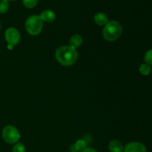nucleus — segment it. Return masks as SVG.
Returning a JSON list of instances; mask_svg holds the SVG:
<instances>
[{"mask_svg":"<svg viewBox=\"0 0 152 152\" xmlns=\"http://www.w3.org/2000/svg\"><path fill=\"white\" fill-rule=\"evenodd\" d=\"M108 149L110 152H123L124 146L120 141L114 140L110 142L108 145Z\"/></svg>","mask_w":152,"mask_h":152,"instance_id":"6e6552de","label":"nucleus"},{"mask_svg":"<svg viewBox=\"0 0 152 152\" xmlns=\"http://www.w3.org/2000/svg\"><path fill=\"white\" fill-rule=\"evenodd\" d=\"M139 71L142 76H148L151 72V67L148 64L142 63L139 67Z\"/></svg>","mask_w":152,"mask_h":152,"instance_id":"9b49d317","label":"nucleus"},{"mask_svg":"<svg viewBox=\"0 0 152 152\" xmlns=\"http://www.w3.org/2000/svg\"><path fill=\"white\" fill-rule=\"evenodd\" d=\"M25 27L30 35L37 36L42 31L43 22L39 15H32L26 19Z\"/></svg>","mask_w":152,"mask_h":152,"instance_id":"7ed1b4c3","label":"nucleus"},{"mask_svg":"<svg viewBox=\"0 0 152 152\" xmlns=\"http://www.w3.org/2000/svg\"><path fill=\"white\" fill-rule=\"evenodd\" d=\"M144 61H145V63L152 66V48L145 52V56H144Z\"/></svg>","mask_w":152,"mask_h":152,"instance_id":"2eb2a0df","label":"nucleus"},{"mask_svg":"<svg viewBox=\"0 0 152 152\" xmlns=\"http://www.w3.org/2000/svg\"><path fill=\"white\" fill-rule=\"evenodd\" d=\"M70 151L71 152H78L77 151V148H76L75 145H74V144H73V145H71V146H70Z\"/></svg>","mask_w":152,"mask_h":152,"instance_id":"a211bd4d","label":"nucleus"},{"mask_svg":"<svg viewBox=\"0 0 152 152\" xmlns=\"http://www.w3.org/2000/svg\"><path fill=\"white\" fill-rule=\"evenodd\" d=\"M81 152H98V151L93 148H86Z\"/></svg>","mask_w":152,"mask_h":152,"instance_id":"f3484780","label":"nucleus"},{"mask_svg":"<svg viewBox=\"0 0 152 152\" xmlns=\"http://www.w3.org/2000/svg\"><path fill=\"white\" fill-rule=\"evenodd\" d=\"M83 44V37L80 34H74L70 39V46L77 49Z\"/></svg>","mask_w":152,"mask_h":152,"instance_id":"9d476101","label":"nucleus"},{"mask_svg":"<svg viewBox=\"0 0 152 152\" xmlns=\"http://www.w3.org/2000/svg\"><path fill=\"white\" fill-rule=\"evenodd\" d=\"M39 2V0H22V4L27 8H33Z\"/></svg>","mask_w":152,"mask_h":152,"instance_id":"4468645a","label":"nucleus"},{"mask_svg":"<svg viewBox=\"0 0 152 152\" xmlns=\"http://www.w3.org/2000/svg\"><path fill=\"white\" fill-rule=\"evenodd\" d=\"M12 152H26V148L22 142H17L13 147Z\"/></svg>","mask_w":152,"mask_h":152,"instance_id":"dca6fc26","label":"nucleus"},{"mask_svg":"<svg viewBox=\"0 0 152 152\" xmlns=\"http://www.w3.org/2000/svg\"><path fill=\"white\" fill-rule=\"evenodd\" d=\"M9 9V3L7 0H0V13L4 14L7 13Z\"/></svg>","mask_w":152,"mask_h":152,"instance_id":"ddd939ff","label":"nucleus"},{"mask_svg":"<svg viewBox=\"0 0 152 152\" xmlns=\"http://www.w3.org/2000/svg\"><path fill=\"white\" fill-rule=\"evenodd\" d=\"M7 1H16V0H7Z\"/></svg>","mask_w":152,"mask_h":152,"instance_id":"aec40b11","label":"nucleus"},{"mask_svg":"<svg viewBox=\"0 0 152 152\" xmlns=\"http://www.w3.org/2000/svg\"><path fill=\"white\" fill-rule=\"evenodd\" d=\"M39 16L42 22H46L48 23L54 22V20L56 19V14L54 12L50 10H44L40 13Z\"/></svg>","mask_w":152,"mask_h":152,"instance_id":"0eeeda50","label":"nucleus"},{"mask_svg":"<svg viewBox=\"0 0 152 152\" xmlns=\"http://www.w3.org/2000/svg\"><path fill=\"white\" fill-rule=\"evenodd\" d=\"M123 152H147V148L141 142H131L124 147Z\"/></svg>","mask_w":152,"mask_h":152,"instance_id":"423d86ee","label":"nucleus"},{"mask_svg":"<svg viewBox=\"0 0 152 152\" xmlns=\"http://www.w3.org/2000/svg\"><path fill=\"white\" fill-rule=\"evenodd\" d=\"M94 19L95 23L98 25H105L109 22L108 16L102 12H99V13H96Z\"/></svg>","mask_w":152,"mask_h":152,"instance_id":"1a4fd4ad","label":"nucleus"},{"mask_svg":"<svg viewBox=\"0 0 152 152\" xmlns=\"http://www.w3.org/2000/svg\"><path fill=\"white\" fill-rule=\"evenodd\" d=\"M74 145H75L77 151L81 152L82 151H83L85 148H86L87 143H86V142L84 140L80 139V140H77L75 143H74Z\"/></svg>","mask_w":152,"mask_h":152,"instance_id":"f8f14e48","label":"nucleus"},{"mask_svg":"<svg viewBox=\"0 0 152 152\" xmlns=\"http://www.w3.org/2000/svg\"><path fill=\"white\" fill-rule=\"evenodd\" d=\"M1 136L4 142L7 144H16L20 139V133L16 127L13 126H6L2 129Z\"/></svg>","mask_w":152,"mask_h":152,"instance_id":"20e7f679","label":"nucleus"},{"mask_svg":"<svg viewBox=\"0 0 152 152\" xmlns=\"http://www.w3.org/2000/svg\"><path fill=\"white\" fill-rule=\"evenodd\" d=\"M123 27L117 21H111L105 25L102 31V36L108 42H114L121 36Z\"/></svg>","mask_w":152,"mask_h":152,"instance_id":"f03ea898","label":"nucleus"},{"mask_svg":"<svg viewBox=\"0 0 152 152\" xmlns=\"http://www.w3.org/2000/svg\"><path fill=\"white\" fill-rule=\"evenodd\" d=\"M4 38L6 42L10 46H14L19 44L20 41V34L15 28H8L4 33Z\"/></svg>","mask_w":152,"mask_h":152,"instance_id":"39448f33","label":"nucleus"},{"mask_svg":"<svg viewBox=\"0 0 152 152\" xmlns=\"http://www.w3.org/2000/svg\"><path fill=\"white\" fill-rule=\"evenodd\" d=\"M55 57L57 62L63 66H71L77 62L78 53L77 49L71 46L63 45L56 49Z\"/></svg>","mask_w":152,"mask_h":152,"instance_id":"f257e3e1","label":"nucleus"},{"mask_svg":"<svg viewBox=\"0 0 152 152\" xmlns=\"http://www.w3.org/2000/svg\"><path fill=\"white\" fill-rule=\"evenodd\" d=\"M1 22H0V30H1Z\"/></svg>","mask_w":152,"mask_h":152,"instance_id":"6ab92c4d","label":"nucleus"}]
</instances>
